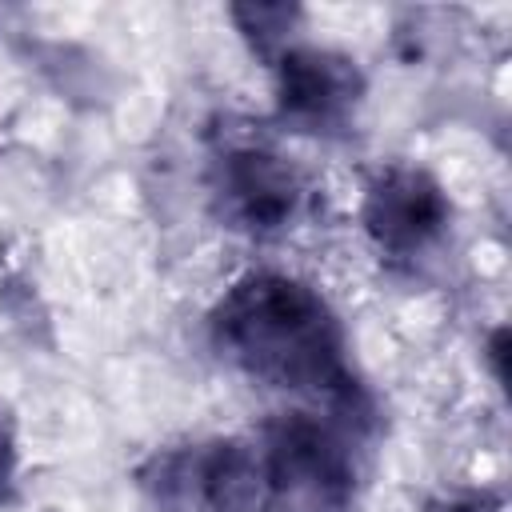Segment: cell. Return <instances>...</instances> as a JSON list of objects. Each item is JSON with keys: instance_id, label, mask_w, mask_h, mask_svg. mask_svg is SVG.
I'll list each match as a JSON object with an SVG mask.
<instances>
[{"instance_id": "cell-7", "label": "cell", "mask_w": 512, "mask_h": 512, "mask_svg": "<svg viewBox=\"0 0 512 512\" xmlns=\"http://www.w3.org/2000/svg\"><path fill=\"white\" fill-rule=\"evenodd\" d=\"M236 32L244 36V44L252 48V56H260L264 64H272L284 48H292V32L300 24V8L296 4H232L228 8Z\"/></svg>"}, {"instance_id": "cell-8", "label": "cell", "mask_w": 512, "mask_h": 512, "mask_svg": "<svg viewBox=\"0 0 512 512\" xmlns=\"http://www.w3.org/2000/svg\"><path fill=\"white\" fill-rule=\"evenodd\" d=\"M432 512H508L504 500L496 492L484 488H468V492H452L440 504H432Z\"/></svg>"}, {"instance_id": "cell-9", "label": "cell", "mask_w": 512, "mask_h": 512, "mask_svg": "<svg viewBox=\"0 0 512 512\" xmlns=\"http://www.w3.org/2000/svg\"><path fill=\"white\" fill-rule=\"evenodd\" d=\"M16 472H20L16 428H12V420H8V416H4V408H0V500L12 492V484H16Z\"/></svg>"}, {"instance_id": "cell-5", "label": "cell", "mask_w": 512, "mask_h": 512, "mask_svg": "<svg viewBox=\"0 0 512 512\" xmlns=\"http://www.w3.org/2000/svg\"><path fill=\"white\" fill-rule=\"evenodd\" d=\"M276 120L304 136H340L356 124L368 80L348 52L324 44H292L272 64Z\"/></svg>"}, {"instance_id": "cell-2", "label": "cell", "mask_w": 512, "mask_h": 512, "mask_svg": "<svg viewBox=\"0 0 512 512\" xmlns=\"http://www.w3.org/2000/svg\"><path fill=\"white\" fill-rule=\"evenodd\" d=\"M268 512H352L360 460L348 424L316 412H280L252 436Z\"/></svg>"}, {"instance_id": "cell-6", "label": "cell", "mask_w": 512, "mask_h": 512, "mask_svg": "<svg viewBox=\"0 0 512 512\" xmlns=\"http://www.w3.org/2000/svg\"><path fill=\"white\" fill-rule=\"evenodd\" d=\"M448 224H452V200L428 168L392 160L364 180L360 228L380 256L412 264L444 240Z\"/></svg>"}, {"instance_id": "cell-3", "label": "cell", "mask_w": 512, "mask_h": 512, "mask_svg": "<svg viewBox=\"0 0 512 512\" xmlns=\"http://www.w3.org/2000/svg\"><path fill=\"white\" fill-rule=\"evenodd\" d=\"M148 512H268L248 436H204L156 448L136 472Z\"/></svg>"}, {"instance_id": "cell-4", "label": "cell", "mask_w": 512, "mask_h": 512, "mask_svg": "<svg viewBox=\"0 0 512 512\" xmlns=\"http://www.w3.org/2000/svg\"><path fill=\"white\" fill-rule=\"evenodd\" d=\"M208 200L224 228L272 240L308 208L304 172L264 140H228L208 160Z\"/></svg>"}, {"instance_id": "cell-1", "label": "cell", "mask_w": 512, "mask_h": 512, "mask_svg": "<svg viewBox=\"0 0 512 512\" xmlns=\"http://www.w3.org/2000/svg\"><path fill=\"white\" fill-rule=\"evenodd\" d=\"M208 336L228 368L264 388L328 400L348 420L364 400L336 308L292 272L236 276L208 312Z\"/></svg>"}]
</instances>
